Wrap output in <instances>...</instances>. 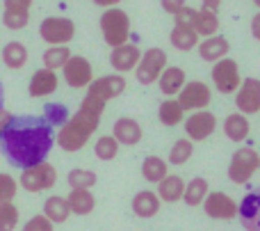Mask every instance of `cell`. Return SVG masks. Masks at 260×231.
Instances as JSON below:
<instances>
[{"mask_svg":"<svg viewBox=\"0 0 260 231\" xmlns=\"http://www.w3.org/2000/svg\"><path fill=\"white\" fill-rule=\"evenodd\" d=\"M55 147V131L44 117L12 114L0 133V151L16 169H27L44 163Z\"/></svg>","mask_w":260,"mask_h":231,"instance_id":"1","label":"cell"},{"mask_svg":"<svg viewBox=\"0 0 260 231\" xmlns=\"http://www.w3.org/2000/svg\"><path fill=\"white\" fill-rule=\"evenodd\" d=\"M99 126H101L99 114H91V112H87V110L78 108V112L71 114L64 126H59V133L55 135V142L59 145L62 151L76 154V151L85 149L87 142L91 140V135L99 131Z\"/></svg>","mask_w":260,"mask_h":231,"instance_id":"2","label":"cell"},{"mask_svg":"<svg viewBox=\"0 0 260 231\" xmlns=\"http://www.w3.org/2000/svg\"><path fill=\"white\" fill-rule=\"evenodd\" d=\"M101 35H103V41L110 46V48H117L121 44H128L130 39V16L123 9L119 7H110L101 14Z\"/></svg>","mask_w":260,"mask_h":231,"instance_id":"3","label":"cell"},{"mask_svg":"<svg viewBox=\"0 0 260 231\" xmlns=\"http://www.w3.org/2000/svg\"><path fill=\"white\" fill-rule=\"evenodd\" d=\"M260 169V156L253 147H240L229 163V179L235 186H244L251 181L253 174Z\"/></svg>","mask_w":260,"mask_h":231,"instance_id":"4","label":"cell"},{"mask_svg":"<svg viewBox=\"0 0 260 231\" xmlns=\"http://www.w3.org/2000/svg\"><path fill=\"white\" fill-rule=\"evenodd\" d=\"M39 37L48 46H67L76 37V23L69 16H46L39 23Z\"/></svg>","mask_w":260,"mask_h":231,"instance_id":"5","label":"cell"},{"mask_svg":"<svg viewBox=\"0 0 260 231\" xmlns=\"http://www.w3.org/2000/svg\"><path fill=\"white\" fill-rule=\"evenodd\" d=\"M169 64V57L162 48H148L142 53L137 67H135V78L139 85H153L157 82L160 73L165 71V67Z\"/></svg>","mask_w":260,"mask_h":231,"instance_id":"6","label":"cell"},{"mask_svg":"<svg viewBox=\"0 0 260 231\" xmlns=\"http://www.w3.org/2000/svg\"><path fill=\"white\" fill-rule=\"evenodd\" d=\"M57 183V169L55 165H50L48 160L35 165V167L23 169L21 179H18V186L27 192H44Z\"/></svg>","mask_w":260,"mask_h":231,"instance_id":"7","label":"cell"},{"mask_svg":"<svg viewBox=\"0 0 260 231\" xmlns=\"http://www.w3.org/2000/svg\"><path fill=\"white\" fill-rule=\"evenodd\" d=\"M176 101L185 110V114L197 112V110H208V105L212 101V92L203 80H192V82L187 80L183 85V90L176 94Z\"/></svg>","mask_w":260,"mask_h":231,"instance_id":"8","label":"cell"},{"mask_svg":"<svg viewBox=\"0 0 260 231\" xmlns=\"http://www.w3.org/2000/svg\"><path fill=\"white\" fill-rule=\"evenodd\" d=\"M210 76H212V82H215L217 92L219 94H235L242 82V76H240V64L231 57H224L219 62L212 64L210 69Z\"/></svg>","mask_w":260,"mask_h":231,"instance_id":"9","label":"cell"},{"mask_svg":"<svg viewBox=\"0 0 260 231\" xmlns=\"http://www.w3.org/2000/svg\"><path fill=\"white\" fill-rule=\"evenodd\" d=\"M185 126V135L192 142H206L212 133L217 131V117L210 110H197V112H189L183 119Z\"/></svg>","mask_w":260,"mask_h":231,"instance_id":"10","label":"cell"},{"mask_svg":"<svg viewBox=\"0 0 260 231\" xmlns=\"http://www.w3.org/2000/svg\"><path fill=\"white\" fill-rule=\"evenodd\" d=\"M235 108L244 117L260 112V78H242L238 92H235Z\"/></svg>","mask_w":260,"mask_h":231,"instance_id":"11","label":"cell"},{"mask_svg":"<svg viewBox=\"0 0 260 231\" xmlns=\"http://www.w3.org/2000/svg\"><path fill=\"white\" fill-rule=\"evenodd\" d=\"M203 213L212 220H233L238 218V201L221 190L208 192L203 199Z\"/></svg>","mask_w":260,"mask_h":231,"instance_id":"12","label":"cell"},{"mask_svg":"<svg viewBox=\"0 0 260 231\" xmlns=\"http://www.w3.org/2000/svg\"><path fill=\"white\" fill-rule=\"evenodd\" d=\"M62 71H64L67 85L73 87V90H82V87H87L94 80V67H91V62L87 57H82V55H71V57L67 60V64L62 67Z\"/></svg>","mask_w":260,"mask_h":231,"instance_id":"13","label":"cell"},{"mask_svg":"<svg viewBox=\"0 0 260 231\" xmlns=\"http://www.w3.org/2000/svg\"><path fill=\"white\" fill-rule=\"evenodd\" d=\"M123 92H126V78H123L121 73H110V76L94 78V80L87 85V94L99 96L105 103L112 99H119Z\"/></svg>","mask_w":260,"mask_h":231,"instance_id":"14","label":"cell"},{"mask_svg":"<svg viewBox=\"0 0 260 231\" xmlns=\"http://www.w3.org/2000/svg\"><path fill=\"white\" fill-rule=\"evenodd\" d=\"M238 218L247 231H260V188L242 197L238 204Z\"/></svg>","mask_w":260,"mask_h":231,"instance_id":"15","label":"cell"},{"mask_svg":"<svg viewBox=\"0 0 260 231\" xmlns=\"http://www.w3.org/2000/svg\"><path fill=\"white\" fill-rule=\"evenodd\" d=\"M57 85H59L57 71H50V69L41 67L32 73L30 85H27V94H30L32 99H46V96L57 92Z\"/></svg>","mask_w":260,"mask_h":231,"instance_id":"16","label":"cell"},{"mask_svg":"<svg viewBox=\"0 0 260 231\" xmlns=\"http://www.w3.org/2000/svg\"><path fill=\"white\" fill-rule=\"evenodd\" d=\"M139 57H142V48H137L135 44L128 41V44H121V46H117V48H112V53H110V67L123 76V73L135 71Z\"/></svg>","mask_w":260,"mask_h":231,"instance_id":"17","label":"cell"},{"mask_svg":"<svg viewBox=\"0 0 260 231\" xmlns=\"http://www.w3.org/2000/svg\"><path fill=\"white\" fill-rule=\"evenodd\" d=\"M142 124L133 117H119L112 124V137L119 142V147H135L142 142Z\"/></svg>","mask_w":260,"mask_h":231,"instance_id":"18","label":"cell"},{"mask_svg":"<svg viewBox=\"0 0 260 231\" xmlns=\"http://www.w3.org/2000/svg\"><path fill=\"white\" fill-rule=\"evenodd\" d=\"M197 50H199V57L203 62H219V60L229 57V50H231V44L224 35H212V37H206L197 44Z\"/></svg>","mask_w":260,"mask_h":231,"instance_id":"19","label":"cell"},{"mask_svg":"<svg viewBox=\"0 0 260 231\" xmlns=\"http://www.w3.org/2000/svg\"><path fill=\"white\" fill-rule=\"evenodd\" d=\"M185 82H187L185 69L183 67H169V64H167L165 71H162L160 78H157V90L162 92L165 99H176V94L183 90Z\"/></svg>","mask_w":260,"mask_h":231,"instance_id":"20","label":"cell"},{"mask_svg":"<svg viewBox=\"0 0 260 231\" xmlns=\"http://www.w3.org/2000/svg\"><path fill=\"white\" fill-rule=\"evenodd\" d=\"M160 204H162L160 197L153 190H139L137 195L133 197V201H130V209H133V213L137 215V218L148 220L160 213Z\"/></svg>","mask_w":260,"mask_h":231,"instance_id":"21","label":"cell"},{"mask_svg":"<svg viewBox=\"0 0 260 231\" xmlns=\"http://www.w3.org/2000/svg\"><path fill=\"white\" fill-rule=\"evenodd\" d=\"M183 190H185V179L178 177V174H167L160 183H157V192L160 201H167V204H176V201L183 199Z\"/></svg>","mask_w":260,"mask_h":231,"instance_id":"22","label":"cell"},{"mask_svg":"<svg viewBox=\"0 0 260 231\" xmlns=\"http://www.w3.org/2000/svg\"><path fill=\"white\" fill-rule=\"evenodd\" d=\"M251 133V122L249 117L240 112H231L229 117L224 119V135L229 137L231 142H244Z\"/></svg>","mask_w":260,"mask_h":231,"instance_id":"23","label":"cell"},{"mask_svg":"<svg viewBox=\"0 0 260 231\" xmlns=\"http://www.w3.org/2000/svg\"><path fill=\"white\" fill-rule=\"evenodd\" d=\"M67 204H69L71 215H80V218H85V215L94 213L96 197L91 195V190H71L69 197H67Z\"/></svg>","mask_w":260,"mask_h":231,"instance_id":"24","label":"cell"},{"mask_svg":"<svg viewBox=\"0 0 260 231\" xmlns=\"http://www.w3.org/2000/svg\"><path fill=\"white\" fill-rule=\"evenodd\" d=\"M208 192H210V186H208L206 179L203 177H192L187 183H185L183 199L180 201H185L189 209H197V206L203 204V199H206Z\"/></svg>","mask_w":260,"mask_h":231,"instance_id":"25","label":"cell"},{"mask_svg":"<svg viewBox=\"0 0 260 231\" xmlns=\"http://www.w3.org/2000/svg\"><path fill=\"white\" fill-rule=\"evenodd\" d=\"M0 57H3L5 67H9V69H23L27 64V57H30V53H27L25 44H21V41H7V44L3 46V50H0Z\"/></svg>","mask_w":260,"mask_h":231,"instance_id":"26","label":"cell"},{"mask_svg":"<svg viewBox=\"0 0 260 231\" xmlns=\"http://www.w3.org/2000/svg\"><path fill=\"white\" fill-rule=\"evenodd\" d=\"M169 174V163L160 156H146L142 163V177L148 183H160Z\"/></svg>","mask_w":260,"mask_h":231,"instance_id":"27","label":"cell"},{"mask_svg":"<svg viewBox=\"0 0 260 231\" xmlns=\"http://www.w3.org/2000/svg\"><path fill=\"white\" fill-rule=\"evenodd\" d=\"M44 215L50 220L53 224H62L69 220L71 211H69V204H67V197H59V195H53L44 201Z\"/></svg>","mask_w":260,"mask_h":231,"instance_id":"28","label":"cell"},{"mask_svg":"<svg viewBox=\"0 0 260 231\" xmlns=\"http://www.w3.org/2000/svg\"><path fill=\"white\" fill-rule=\"evenodd\" d=\"M157 117H160V122L165 124V126L174 128V126H178V124H183L185 110L180 108V103L176 99H165L157 105Z\"/></svg>","mask_w":260,"mask_h":231,"instance_id":"29","label":"cell"},{"mask_svg":"<svg viewBox=\"0 0 260 231\" xmlns=\"http://www.w3.org/2000/svg\"><path fill=\"white\" fill-rule=\"evenodd\" d=\"M169 44L174 46L176 50H192L197 48L199 44V35L194 32V27H180V25H174L169 32Z\"/></svg>","mask_w":260,"mask_h":231,"instance_id":"30","label":"cell"},{"mask_svg":"<svg viewBox=\"0 0 260 231\" xmlns=\"http://www.w3.org/2000/svg\"><path fill=\"white\" fill-rule=\"evenodd\" d=\"M194 32L199 37H212L219 35V14L206 12V9H197V18H194Z\"/></svg>","mask_w":260,"mask_h":231,"instance_id":"31","label":"cell"},{"mask_svg":"<svg viewBox=\"0 0 260 231\" xmlns=\"http://www.w3.org/2000/svg\"><path fill=\"white\" fill-rule=\"evenodd\" d=\"M194 156V142L187 140V137H180V140H176L174 145H171L169 149V156H167V163L174 165V167H180V165H185L189 158Z\"/></svg>","mask_w":260,"mask_h":231,"instance_id":"32","label":"cell"},{"mask_svg":"<svg viewBox=\"0 0 260 231\" xmlns=\"http://www.w3.org/2000/svg\"><path fill=\"white\" fill-rule=\"evenodd\" d=\"M67 181H69V188L71 190H91L99 181L94 169H82V167H76L67 174Z\"/></svg>","mask_w":260,"mask_h":231,"instance_id":"33","label":"cell"},{"mask_svg":"<svg viewBox=\"0 0 260 231\" xmlns=\"http://www.w3.org/2000/svg\"><path fill=\"white\" fill-rule=\"evenodd\" d=\"M71 48H67V46H50V48L44 50V67L50 69V71H57V69H62L64 64H67V60L71 57Z\"/></svg>","mask_w":260,"mask_h":231,"instance_id":"34","label":"cell"},{"mask_svg":"<svg viewBox=\"0 0 260 231\" xmlns=\"http://www.w3.org/2000/svg\"><path fill=\"white\" fill-rule=\"evenodd\" d=\"M94 154H96V158L99 160H114L117 158V154H119V142L114 140L112 135H101L99 140L94 142Z\"/></svg>","mask_w":260,"mask_h":231,"instance_id":"35","label":"cell"},{"mask_svg":"<svg viewBox=\"0 0 260 231\" xmlns=\"http://www.w3.org/2000/svg\"><path fill=\"white\" fill-rule=\"evenodd\" d=\"M69 117H71V112H69V108L64 103H46L44 108V119L50 124V126H64V124L69 122Z\"/></svg>","mask_w":260,"mask_h":231,"instance_id":"36","label":"cell"},{"mask_svg":"<svg viewBox=\"0 0 260 231\" xmlns=\"http://www.w3.org/2000/svg\"><path fill=\"white\" fill-rule=\"evenodd\" d=\"M30 23V12L23 9H5L3 12V25L7 30H23Z\"/></svg>","mask_w":260,"mask_h":231,"instance_id":"37","label":"cell"},{"mask_svg":"<svg viewBox=\"0 0 260 231\" xmlns=\"http://www.w3.org/2000/svg\"><path fill=\"white\" fill-rule=\"evenodd\" d=\"M18 192V181L9 174L0 172V204H14V197Z\"/></svg>","mask_w":260,"mask_h":231,"instance_id":"38","label":"cell"},{"mask_svg":"<svg viewBox=\"0 0 260 231\" xmlns=\"http://www.w3.org/2000/svg\"><path fill=\"white\" fill-rule=\"evenodd\" d=\"M18 227V209L14 204H0V231H14Z\"/></svg>","mask_w":260,"mask_h":231,"instance_id":"39","label":"cell"},{"mask_svg":"<svg viewBox=\"0 0 260 231\" xmlns=\"http://www.w3.org/2000/svg\"><path fill=\"white\" fill-rule=\"evenodd\" d=\"M194 18H197V7H192V5H185V7H180L178 12L174 14V25L194 27Z\"/></svg>","mask_w":260,"mask_h":231,"instance_id":"40","label":"cell"},{"mask_svg":"<svg viewBox=\"0 0 260 231\" xmlns=\"http://www.w3.org/2000/svg\"><path fill=\"white\" fill-rule=\"evenodd\" d=\"M21 231H55V224L50 222L44 213H39V215H35V218L27 220Z\"/></svg>","mask_w":260,"mask_h":231,"instance_id":"41","label":"cell"},{"mask_svg":"<svg viewBox=\"0 0 260 231\" xmlns=\"http://www.w3.org/2000/svg\"><path fill=\"white\" fill-rule=\"evenodd\" d=\"M105 101L103 99H99V96H91V94H87L85 99H82V103H80V108L82 110H87V112H91V114H99V117H103V112H105Z\"/></svg>","mask_w":260,"mask_h":231,"instance_id":"42","label":"cell"},{"mask_svg":"<svg viewBox=\"0 0 260 231\" xmlns=\"http://www.w3.org/2000/svg\"><path fill=\"white\" fill-rule=\"evenodd\" d=\"M185 5H187V0H160V7L165 9L167 14H171V16H174L180 7H185Z\"/></svg>","mask_w":260,"mask_h":231,"instance_id":"43","label":"cell"},{"mask_svg":"<svg viewBox=\"0 0 260 231\" xmlns=\"http://www.w3.org/2000/svg\"><path fill=\"white\" fill-rule=\"evenodd\" d=\"M32 0H5V9H23V12H30Z\"/></svg>","mask_w":260,"mask_h":231,"instance_id":"44","label":"cell"},{"mask_svg":"<svg viewBox=\"0 0 260 231\" xmlns=\"http://www.w3.org/2000/svg\"><path fill=\"white\" fill-rule=\"evenodd\" d=\"M221 3H224V0H201V7L199 9H206V12L217 14L219 12V7H221Z\"/></svg>","mask_w":260,"mask_h":231,"instance_id":"45","label":"cell"},{"mask_svg":"<svg viewBox=\"0 0 260 231\" xmlns=\"http://www.w3.org/2000/svg\"><path fill=\"white\" fill-rule=\"evenodd\" d=\"M251 37H253L256 41H260V12L251 18Z\"/></svg>","mask_w":260,"mask_h":231,"instance_id":"46","label":"cell"},{"mask_svg":"<svg viewBox=\"0 0 260 231\" xmlns=\"http://www.w3.org/2000/svg\"><path fill=\"white\" fill-rule=\"evenodd\" d=\"M96 7H103V9H110V7H119L121 0H91Z\"/></svg>","mask_w":260,"mask_h":231,"instance_id":"47","label":"cell"},{"mask_svg":"<svg viewBox=\"0 0 260 231\" xmlns=\"http://www.w3.org/2000/svg\"><path fill=\"white\" fill-rule=\"evenodd\" d=\"M9 119H12V112H7V110H3V112H0V133H3V128L9 124Z\"/></svg>","mask_w":260,"mask_h":231,"instance_id":"48","label":"cell"},{"mask_svg":"<svg viewBox=\"0 0 260 231\" xmlns=\"http://www.w3.org/2000/svg\"><path fill=\"white\" fill-rule=\"evenodd\" d=\"M5 110V92H3V82H0V112Z\"/></svg>","mask_w":260,"mask_h":231,"instance_id":"49","label":"cell"},{"mask_svg":"<svg viewBox=\"0 0 260 231\" xmlns=\"http://www.w3.org/2000/svg\"><path fill=\"white\" fill-rule=\"evenodd\" d=\"M251 3H253V5H256V7H258V9H260V0H251Z\"/></svg>","mask_w":260,"mask_h":231,"instance_id":"50","label":"cell"},{"mask_svg":"<svg viewBox=\"0 0 260 231\" xmlns=\"http://www.w3.org/2000/svg\"><path fill=\"white\" fill-rule=\"evenodd\" d=\"M258 156H260V151H258Z\"/></svg>","mask_w":260,"mask_h":231,"instance_id":"51","label":"cell"}]
</instances>
